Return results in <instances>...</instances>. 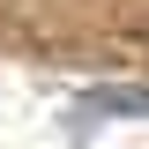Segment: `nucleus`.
I'll return each mask as SVG.
<instances>
[{
    "label": "nucleus",
    "mask_w": 149,
    "mask_h": 149,
    "mask_svg": "<svg viewBox=\"0 0 149 149\" xmlns=\"http://www.w3.org/2000/svg\"><path fill=\"white\" fill-rule=\"evenodd\" d=\"M82 112L90 119H149V82H97V90H82Z\"/></svg>",
    "instance_id": "f257e3e1"
}]
</instances>
